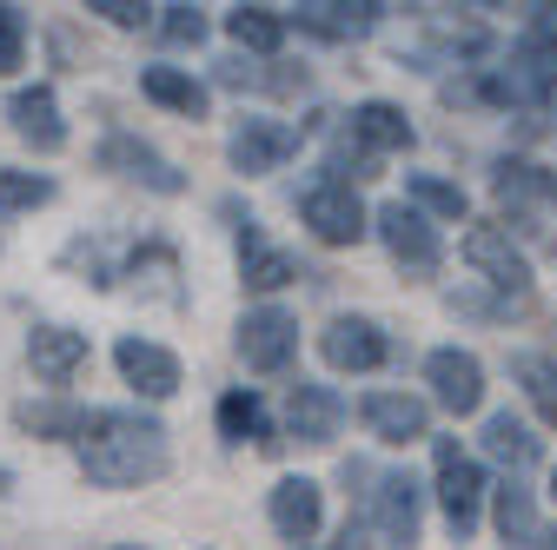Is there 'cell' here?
<instances>
[{"mask_svg": "<svg viewBox=\"0 0 557 550\" xmlns=\"http://www.w3.org/2000/svg\"><path fill=\"white\" fill-rule=\"evenodd\" d=\"M226 34H233L246 53L272 60L278 47H286V14H272V8H233V14H226Z\"/></svg>", "mask_w": 557, "mask_h": 550, "instance_id": "cell-25", "label": "cell"}, {"mask_svg": "<svg viewBox=\"0 0 557 550\" xmlns=\"http://www.w3.org/2000/svg\"><path fill=\"white\" fill-rule=\"evenodd\" d=\"M511 378L524 385V398H531L537 418H544V425H557V359L524 352V359H511Z\"/></svg>", "mask_w": 557, "mask_h": 550, "instance_id": "cell-26", "label": "cell"}, {"mask_svg": "<svg viewBox=\"0 0 557 550\" xmlns=\"http://www.w3.org/2000/svg\"><path fill=\"white\" fill-rule=\"evenodd\" d=\"M100 166L120 173V179H133V186H147V192H160V199L186 192V173H180L160 147L139 140V133H107V140H100Z\"/></svg>", "mask_w": 557, "mask_h": 550, "instance_id": "cell-5", "label": "cell"}, {"mask_svg": "<svg viewBox=\"0 0 557 550\" xmlns=\"http://www.w3.org/2000/svg\"><path fill=\"white\" fill-rule=\"evenodd\" d=\"M345 140L379 160V153H411L418 126L405 120V107H392V100H366V107H352V126H345Z\"/></svg>", "mask_w": 557, "mask_h": 550, "instance_id": "cell-17", "label": "cell"}, {"mask_svg": "<svg viewBox=\"0 0 557 550\" xmlns=\"http://www.w3.org/2000/svg\"><path fill=\"white\" fill-rule=\"evenodd\" d=\"M498 537L511 543V550H544V524H537V504H531V491L524 485H505L498 491Z\"/></svg>", "mask_w": 557, "mask_h": 550, "instance_id": "cell-24", "label": "cell"}, {"mask_svg": "<svg viewBox=\"0 0 557 550\" xmlns=\"http://www.w3.org/2000/svg\"><path fill=\"white\" fill-rule=\"evenodd\" d=\"M379 14H385L379 0H306V8H293V21L306 34H319V40H366L379 27Z\"/></svg>", "mask_w": 557, "mask_h": 550, "instance_id": "cell-18", "label": "cell"}, {"mask_svg": "<svg viewBox=\"0 0 557 550\" xmlns=\"http://www.w3.org/2000/svg\"><path fill=\"white\" fill-rule=\"evenodd\" d=\"M120 550H139V543H120Z\"/></svg>", "mask_w": 557, "mask_h": 550, "instance_id": "cell-36", "label": "cell"}, {"mask_svg": "<svg viewBox=\"0 0 557 550\" xmlns=\"http://www.w3.org/2000/svg\"><path fill=\"white\" fill-rule=\"evenodd\" d=\"M359 418L379 445H418V438H432V411L425 398H411V391H372L359 404Z\"/></svg>", "mask_w": 557, "mask_h": 550, "instance_id": "cell-14", "label": "cell"}, {"mask_svg": "<svg viewBox=\"0 0 557 550\" xmlns=\"http://www.w3.org/2000/svg\"><path fill=\"white\" fill-rule=\"evenodd\" d=\"M21 60H27V14L0 8V74H14Z\"/></svg>", "mask_w": 557, "mask_h": 550, "instance_id": "cell-32", "label": "cell"}, {"mask_svg": "<svg viewBox=\"0 0 557 550\" xmlns=\"http://www.w3.org/2000/svg\"><path fill=\"white\" fill-rule=\"evenodd\" d=\"M220 438H233V445H259V451H278L286 438L272 432V418H265V398L259 391H226L220 398Z\"/></svg>", "mask_w": 557, "mask_h": 550, "instance_id": "cell-21", "label": "cell"}, {"mask_svg": "<svg viewBox=\"0 0 557 550\" xmlns=\"http://www.w3.org/2000/svg\"><path fill=\"white\" fill-rule=\"evenodd\" d=\"M8 120H14V133H21L34 153H60V147H66V120H60L53 87H21V93L8 100Z\"/></svg>", "mask_w": 557, "mask_h": 550, "instance_id": "cell-20", "label": "cell"}, {"mask_svg": "<svg viewBox=\"0 0 557 550\" xmlns=\"http://www.w3.org/2000/svg\"><path fill=\"white\" fill-rule=\"evenodd\" d=\"M81 471L87 485L100 491H139V485H160L173 451H166V425L147 418V411H87L81 418Z\"/></svg>", "mask_w": 557, "mask_h": 550, "instance_id": "cell-1", "label": "cell"}, {"mask_svg": "<svg viewBox=\"0 0 557 550\" xmlns=\"http://www.w3.org/2000/svg\"><path fill=\"white\" fill-rule=\"evenodd\" d=\"M372 524L385 543L411 550L418 543V524H425V491L411 485V471H385L379 477V491H372Z\"/></svg>", "mask_w": 557, "mask_h": 550, "instance_id": "cell-10", "label": "cell"}, {"mask_svg": "<svg viewBox=\"0 0 557 550\" xmlns=\"http://www.w3.org/2000/svg\"><path fill=\"white\" fill-rule=\"evenodd\" d=\"M432 471H438V511H445V524H451V537L465 543L471 530H478V517H484V471H478V458L458 445V438H438V451H432Z\"/></svg>", "mask_w": 557, "mask_h": 550, "instance_id": "cell-2", "label": "cell"}, {"mask_svg": "<svg viewBox=\"0 0 557 550\" xmlns=\"http://www.w3.org/2000/svg\"><path fill=\"white\" fill-rule=\"evenodd\" d=\"M87 14H100V21H113V27H147V21H153L147 0H87Z\"/></svg>", "mask_w": 557, "mask_h": 550, "instance_id": "cell-33", "label": "cell"}, {"mask_svg": "<svg viewBox=\"0 0 557 550\" xmlns=\"http://www.w3.org/2000/svg\"><path fill=\"white\" fill-rule=\"evenodd\" d=\"M265 511H272V530L278 537H286L293 550H306L319 537V524H325V491L312 485V477H278L272 498H265Z\"/></svg>", "mask_w": 557, "mask_h": 550, "instance_id": "cell-11", "label": "cell"}, {"mask_svg": "<svg viewBox=\"0 0 557 550\" xmlns=\"http://www.w3.org/2000/svg\"><path fill=\"white\" fill-rule=\"evenodd\" d=\"M81 418H87L81 404H21L14 411V425L34 438H81Z\"/></svg>", "mask_w": 557, "mask_h": 550, "instance_id": "cell-29", "label": "cell"}, {"mask_svg": "<svg viewBox=\"0 0 557 550\" xmlns=\"http://www.w3.org/2000/svg\"><path fill=\"white\" fill-rule=\"evenodd\" d=\"M405 205H418V213H438V220H465V213H471L465 186H451V179H438V173H411V179H405Z\"/></svg>", "mask_w": 557, "mask_h": 550, "instance_id": "cell-27", "label": "cell"}, {"mask_svg": "<svg viewBox=\"0 0 557 550\" xmlns=\"http://www.w3.org/2000/svg\"><path fill=\"white\" fill-rule=\"evenodd\" d=\"M319 352H325L332 372H379V365L392 359L385 332H379L372 318H332V325L319 332Z\"/></svg>", "mask_w": 557, "mask_h": 550, "instance_id": "cell-13", "label": "cell"}, {"mask_svg": "<svg viewBox=\"0 0 557 550\" xmlns=\"http://www.w3.org/2000/svg\"><path fill=\"white\" fill-rule=\"evenodd\" d=\"M139 93L153 107H166V113H186V120L206 113V87L193 74H180V66H139Z\"/></svg>", "mask_w": 557, "mask_h": 550, "instance_id": "cell-22", "label": "cell"}, {"mask_svg": "<svg viewBox=\"0 0 557 550\" xmlns=\"http://www.w3.org/2000/svg\"><path fill=\"white\" fill-rule=\"evenodd\" d=\"M113 365L120 378L139 391V398H173L180 391V359L166 346H153V338H120L113 346Z\"/></svg>", "mask_w": 557, "mask_h": 550, "instance_id": "cell-16", "label": "cell"}, {"mask_svg": "<svg viewBox=\"0 0 557 550\" xmlns=\"http://www.w3.org/2000/svg\"><path fill=\"white\" fill-rule=\"evenodd\" d=\"M226 160H233V173H278L286 160H299V126H286V120H239L233 126V140H226Z\"/></svg>", "mask_w": 557, "mask_h": 550, "instance_id": "cell-7", "label": "cell"}, {"mask_svg": "<svg viewBox=\"0 0 557 550\" xmlns=\"http://www.w3.org/2000/svg\"><path fill=\"white\" fill-rule=\"evenodd\" d=\"M8 491H14V471H8V464H0V498H8Z\"/></svg>", "mask_w": 557, "mask_h": 550, "instance_id": "cell-34", "label": "cell"}, {"mask_svg": "<svg viewBox=\"0 0 557 550\" xmlns=\"http://www.w3.org/2000/svg\"><path fill=\"white\" fill-rule=\"evenodd\" d=\"M484 451H492L505 471H531L544 445L531 438V425H524V418H511V411H492V418H484Z\"/></svg>", "mask_w": 557, "mask_h": 550, "instance_id": "cell-23", "label": "cell"}, {"mask_svg": "<svg viewBox=\"0 0 557 550\" xmlns=\"http://www.w3.org/2000/svg\"><path fill=\"white\" fill-rule=\"evenodd\" d=\"M120 279H133V286H147L153 299H180V259L166 252V246H147V252H133L126 259V272H120Z\"/></svg>", "mask_w": 557, "mask_h": 550, "instance_id": "cell-28", "label": "cell"}, {"mask_svg": "<svg viewBox=\"0 0 557 550\" xmlns=\"http://www.w3.org/2000/svg\"><path fill=\"white\" fill-rule=\"evenodd\" d=\"M53 199L47 173H21V166H0V213H34V205Z\"/></svg>", "mask_w": 557, "mask_h": 550, "instance_id": "cell-30", "label": "cell"}, {"mask_svg": "<svg viewBox=\"0 0 557 550\" xmlns=\"http://www.w3.org/2000/svg\"><path fill=\"white\" fill-rule=\"evenodd\" d=\"M550 504H557V471H550Z\"/></svg>", "mask_w": 557, "mask_h": 550, "instance_id": "cell-35", "label": "cell"}, {"mask_svg": "<svg viewBox=\"0 0 557 550\" xmlns=\"http://www.w3.org/2000/svg\"><path fill=\"white\" fill-rule=\"evenodd\" d=\"M338 425H345V398H338L332 385L299 378V385H293V398H286V432H293L299 445H332V438H338Z\"/></svg>", "mask_w": 557, "mask_h": 550, "instance_id": "cell-15", "label": "cell"}, {"mask_svg": "<svg viewBox=\"0 0 557 550\" xmlns=\"http://www.w3.org/2000/svg\"><path fill=\"white\" fill-rule=\"evenodd\" d=\"M153 14H160V34H166L173 47H199V40H206V14L186 8V0H180V8H153Z\"/></svg>", "mask_w": 557, "mask_h": 550, "instance_id": "cell-31", "label": "cell"}, {"mask_svg": "<svg viewBox=\"0 0 557 550\" xmlns=\"http://www.w3.org/2000/svg\"><path fill=\"white\" fill-rule=\"evenodd\" d=\"M299 220L312 226V239H325V246H359L366 239V205H359V192H352V179H312L306 192H299Z\"/></svg>", "mask_w": 557, "mask_h": 550, "instance_id": "cell-4", "label": "cell"}, {"mask_svg": "<svg viewBox=\"0 0 557 550\" xmlns=\"http://www.w3.org/2000/svg\"><path fill=\"white\" fill-rule=\"evenodd\" d=\"M465 265H478L484 286H498L505 299H524L531 292V265H524V252L511 246L505 226H471L465 233Z\"/></svg>", "mask_w": 557, "mask_h": 550, "instance_id": "cell-8", "label": "cell"}, {"mask_svg": "<svg viewBox=\"0 0 557 550\" xmlns=\"http://www.w3.org/2000/svg\"><path fill=\"white\" fill-rule=\"evenodd\" d=\"M425 385H432V398L451 411V418H471V411L484 404V365L471 352H458V346L425 359Z\"/></svg>", "mask_w": 557, "mask_h": 550, "instance_id": "cell-12", "label": "cell"}, {"mask_svg": "<svg viewBox=\"0 0 557 550\" xmlns=\"http://www.w3.org/2000/svg\"><path fill=\"white\" fill-rule=\"evenodd\" d=\"M372 226H379V239H385V252L405 265V279H432V272L445 265V239H438V226L418 213V205H405V199H385L379 213H372Z\"/></svg>", "mask_w": 557, "mask_h": 550, "instance_id": "cell-3", "label": "cell"}, {"mask_svg": "<svg viewBox=\"0 0 557 550\" xmlns=\"http://www.w3.org/2000/svg\"><path fill=\"white\" fill-rule=\"evenodd\" d=\"M27 365H34L40 385H66L87 365V332H74V325H34L27 332Z\"/></svg>", "mask_w": 557, "mask_h": 550, "instance_id": "cell-19", "label": "cell"}, {"mask_svg": "<svg viewBox=\"0 0 557 550\" xmlns=\"http://www.w3.org/2000/svg\"><path fill=\"white\" fill-rule=\"evenodd\" d=\"M293 352H299V318L286 305H252L239 318V359L252 372H286Z\"/></svg>", "mask_w": 557, "mask_h": 550, "instance_id": "cell-6", "label": "cell"}, {"mask_svg": "<svg viewBox=\"0 0 557 550\" xmlns=\"http://www.w3.org/2000/svg\"><path fill=\"white\" fill-rule=\"evenodd\" d=\"M226 220H233L239 272H246V286H252V292H278V286H293V279H299V259H293V252H278V246H265V233H259V220H252V213L226 205Z\"/></svg>", "mask_w": 557, "mask_h": 550, "instance_id": "cell-9", "label": "cell"}]
</instances>
